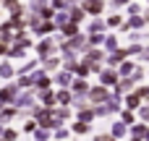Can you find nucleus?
<instances>
[{"instance_id": "1", "label": "nucleus", "mask_w": 149, "mask_h": 141, "mask_svg": "<svg viewBox=\"0 0 149 141\" xmlns=\"http://www.w3.org/2000/svg\"><path fill=\"white\" fill-rule=\"evenodd\" d=\"M123 133H126V126L123 123H115L113 126V136H123Z\"/></svg>"}, {"instance_id": "2", "label": "nucleus", "mask_w": 149, "mask_h": 141, "mask_svg": "<svg viewBox=\"0 0 149 141\" xmlns=\"http://www.w3.org/2000/svg\"><path fill=\"white\" fill-rule=\"evenodd\" d=\"M128 107H131V110L139 107V94H131V97H128Z\"/></svg>"}, {"instance_id": "3", "label": "nucleus", "mask_w": 149, "mask_h": 141, "mask_svg": "<svg viewBox=\"0 0 149 141\" xmlns=\"http://www.w3.org/2000/svg\"><path fill=\"white\" fill-rule=\"evenodd\" d=\"M134 136H139V139L147 136V128H144V126H136V128H134Z\"/></svg>"}, {"instance_id": "5", "label": "nucleus", "mask_w": 149, "mask_h": 141, "mask_svg": "<svg viewBox=\"0 0 149 141\" xmlns=\"http://www.w3.org/2000/svg\"><path fill=\"white\" fill-rule=\"evenodd\" d=\"M141 120H144V123L149 120V107H144V110H141Z\"/></svg>"}, {"instance_id": "4", "label": "nucleus", "mask_w": 149, "mask_h": 141, "mask_svg": "<svg viewBox=\"0 0 149 141\" xmlns=\"http://www.w3.org/2000/svg\"><path fill=\"white\" fill-rule=\"evenodd\" d=\"M102 81H105V84H110V81L115 84V73H105V78H102Z\"/></svg>"}]
</instances>
